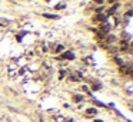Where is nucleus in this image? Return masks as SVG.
Here are the masks:
<instances>
[{
  "label": "nucleus",
  "instance_id": "nucleus-7",
  "mask_svg": "<svg viewBox=\"0 0 133 122\" xmlns=\"http://www.w3.org/2000/svg\"><path fill=\"white\" fill-rule=\"evenodd\" d=\"M55 10H62V9H66V3H59V4H56L55 7H53Z\"/></svg>",
  "mask_w": 133,
  "mask_h": 122
},
{
  "label": "nucleus",
  "instance_id": "nucleus-3",
  "mask_svg": "<svg viewBox=\"0 0 133 122\" xmlns=\"http://www.w3.org/2000/svg\"><path fill=\"white\" fill-rule=\"evenodd\" d=\"M99 113V111L96 108H87L86 109V116H96Z\"/></svg>",
  "mask_w": 133,
  "mask_h": 122
},
{
  "label": "nucleus",
  "instance_id": "nucleus-13",
  "mask_svg": "<svg viewBox=\"0 0 133 122\" xmlns=\"http://www.w3.org/2000/svg\"><path fill=\"white\" fill-rule=\"evenodd\" d=\"M95 122H103L102 119H95Z\"/></svg>",
  "mask_w": 133,
  "mask_h": 122
},
{
  "label": "nucleus",
  "instance_id": "nucleus-1",
  "mask_svg": "<svg viewBox=\"0 0 133 122\" xmlns=\"http://www.w3.org/2000/svg\"><path fill=\"white\" fill-rule=\"evenodd\" d=\"M107 16L106 15H95L93 16V22L95 23H99V25H103V23H107Z\"/></svg>",
  "mask_w": 133,
  "mask_h": 122
},
{
  "label": "nucleus",
  "instance_id": "nucleus-4",
  "mask_svg": "<svg viewBox=\"0 0 133 122\" xmlns=\"http://www.w3.org/2000/svg\"><path fill=\"white\" fill-rule=\"evenodd\" d=\"M129 49V42L127 40H120V50L122 52H127Z\"/></svg>",
  "mask_w": 133,
  "mask_h": 122
},
{
  "label": "nucleus",
  "instance_id": "nucleus-8",
  "mask_svg": "<svg viewBox=\"0 0 133 122\" xmlns=\"http://www.w3.org/2000/svg\"><path fill=\"white\" fill-rule=\"evenodd\" d=\"M60 52H64V46L63 45H57L55 49V53H60Z\"/></svg>",
  "mask_w": 133,
  "mask_h": 122
},
{
  "label": "nucleus",
  "instance_id": "nucleus-6",
  "mask_svg": "<svg viewBox=\"0 0 133 122\" xmlns=\"http://www.w3.org/2000/svg\"><path fill=\"white\" fill-rule=\"evenodd\" d=\"M73 102H75V103H80V102H83V96L82 95H75L73 96Z\"/></svg>",
  "mask_w": 133,
  "mask_h": 122
},
{
  "label": "nucleus",
  "instance_id": "nucleus-2",
  "mask_svg": "<svg viewBox=\"0 0 133 122\" xmlns=\"http://www.w3.org/2000/svg\"><path fill=\"white\" fill-rule=\"evenodd\" d=\"M62 59H66V60H75L76 59V55L70 50H66V52L62 53Z\"/></svg>",
  "mask_w": 133,
  "mask_h": 122
},
{
  "label": "nucleus",
  "instance_id": "nucleus-12",
  "mask_svg": "<svg viewBox=\"0 0 133 122\" xmlns=\"http://www.w3.org/2000/svg\"><path fill=\"white\" fill-rule=\"evenodd\" d=\"M64 122H73V119L72 118H67V119H64Z\"/></svg>",
  "mask_w": 133,
  "mask_h": 122
},
{
  "label": "nucleus",
  "instance_id": "nucleus-10",
  "mask_svg": "<svg viewBox=\"0 0 133 122\" xmlns=\"http://www.w3.org/2000/svg\"><path fill=\"white\" fill-rule=\"evenodd\" d=\"M59 75H60V76H59V78H60V79H63L64 76L67 75V72H66V70H60V73H59Z\"/></svg>",
  "mask_w": 133,
  "mask_h": 122
},
{
  "label": "nucleus",
  "instance_id": "nucleus-11",
  "mask_svg": "<svg viewBox=\"0 0 133 122\" xmlns=\"http://www.w3.org/2000/svg\"><path fill=\"white\" fill-rule=\"evenodd\" d=\"M82 90H83V92H89V86H87V85H83V86H82Z\"/></svg>",
  "mask_w": 133,
  "mask_h": 122
},
{
  "label": "nucleus",
  "instance_id": "nucleus-5",
  "mask_svg": "<svg viewBox=\"0 0 133 122\" xmlns=\"http://www.w3.org/2000/svg\"><path fill=\"white\" fill-rule=\"evenodd\" d=\"M43 17H46V19H50V20H56V19H59V16L57 15H50V13H43Z\"/></svg>",
  "mask_w": 133,
  "mask_h": 122
},
{
  "label": "nucleus",
  "instance_id": "nucleus-9",
  "mask_svg": "<svg viewBox=\"0 0 133 122\" xmlns=\"http://www.w3.org/2000/svg\"><path fill=\"white\" fill-rule=\"evenodd\" d=\"M93 103H95L96 105V106H102V108H104V106H106V105H104V103H102V102H99V101H96V99L95 98H93Z\"/></svg>",
  "mask_w": 133,
  "mask_h": 122
}]
</instances>
